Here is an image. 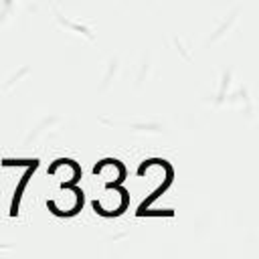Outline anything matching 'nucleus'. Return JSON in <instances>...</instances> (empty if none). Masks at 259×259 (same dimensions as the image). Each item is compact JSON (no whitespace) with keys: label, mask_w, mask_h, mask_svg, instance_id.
<instances>
[]
</instances>
